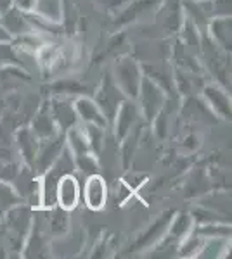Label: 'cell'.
<instances>
[{
	"instance_id": "cell-1",
	"label": "cell",
	"mask_w": 232,
	"mask_h": 259,
	"mask_svg": "<svg viewBox=\"0 0 232 259\" xmlns=\"http://www.w3.org/2000/svg\"><path fill=\"white\" fill-rule=\"evenodd\" d=\"M194 228V221L189 212H175L168 225L167 232L161 237V240L154 245L153 256H164V252H177V247Z\"/></svg>"
},
{
	"instance_id": "cell-2",
	"label": "cell",
	"mask_w": 232,
	"mask_h": 259,
	"mask_svg": "<svg viewBox=\"0 0 232 259\" xmlns=\"http://www.w3.org/2000/svg\"><path fill=\"white\" fill-rule=\"evenodd\" d=\"M142 76H144V73H142L141 64L134 57L126 56L116 62L113 80L118 85V89L123 92L126 99H137Z\"/></svg>"
},
{
	"instance_id": "cell-3",
	"label": "cell",
	"mask_w": 232,
	"mask_h": 259,
	"mask_svg": "<svg viewBox=\"0 0 232 259\" xmlns=\"http://www.w3.org/2000/svg\"><path fill=\"white\" fill-rule=\"evenodd\" d=\"M92 99L99 106V109L103 111L104 118L108 119V124H113V119H115L121 102L126 97L123 95V92L118 89V85L113 80V74H106L103 78V83H101L99 89L94 90Z\"/></svg>"
},
{
	"instance_id": "cell-4",
	"label": "cell",
	"mask_w": 232,
	"mask_h": 259,
	"mask_svg": "<svg viewBox=\"0 0 232 259\" xmlns=\"http://www.w3.org/2000/svg\"><path fill=\"white\" fill-rule=\"evenodd\" d=\"M33 207L24 206V204H16L7 211V232L11 235V244L14 249H21L26 240L29 228L33 223Z\"/></svg>"
},
{
	"instance_id": "cell-5",
	"label": "cell",
	"mask_w": 232,
	"mask_h": 259,
	"mask_svg": "<svg viewBox=\"0 0 232 259\" xmlns=\"http://www.w3.org/2000/svg\"><path fill=\"white\" fill-rule=\"evenodd\" d=\"M137 99H141V109L147 123H154L156 116L163 111L167 104V92L149 76H142L141 89H139Z\"/></svg>"
},
{
	"instance_id": "cell-6",
	"label": "cell",
	"mask_w": 232,
	"mask_h": 259,
	"mask_svg": "<svg viewBox=\"0 0 232 259\" xmlns=\"http://www.w3.org/2000/svg\"><path fill=\"white\" fill-rule=\"evenodd\" d=\"M174 214H175V209L164 211L159 218L154 220V223L151 225L146 232H142L141 235L134 240V244H130L128 247L123 250V252L125 254H137V252H142V250L154 247V245L161 240V237L164 235V232H167V228H168V225H170L172 218H174Z\"/></svg>"
},
{
	"instance_id": "cell-7",
	"label": "cell",
	"mask_w": 232,
	"mask_h": 259,
	"mask_svg": "<svg viewBox=\"0 0 232 259\" xmlns=\"http://www.w3.org/2000/svg\"><path fill=\"white\" fill-rule=\"evenodd\" d=\"M82 199V187L75 173L62 175L56 189V206L64 211H73Z\"/></svg>"
},
{
	"instance_id": "cell-8",
	"label": "cell",
	"mask_w": 232,
	"mask_h": 259,
	"mask_svg": "<svg viewBox=\"0 0 232 259\" xmlns=\"http://www.w3.org/2000/svg\"><path fill=\"white\" fill-rule=\"evenodd\" d=\"M23 256L24 257H47L50 252L49 245V232L42 227V221L33 214V223L29 233L23 244Z\"/></svg>"
},
{
	"instance_id": "cell-9",
	"label": "cell",
	"mask_w": 232,
	"mask_h": 259,
	"mask_svg": "<svg viewBox=\"0 0 232 259\" xmlns=\"http://www.w3.org/2000/svg\"><path fill=\"white\" fill-rule=\"evenodd\" d=\"M64 147H66L64 133H57V135L50 137V139L40 140L33 171L37 169L39 175H42L45 169H49V166L61 156V152L64 150Z\"/></svg>"
},
{
	"instance_id": "cell-10",
	"label": "cell",
	"mask_w": 232,
	"mask_h": 259,
	"mask_svg": "<svg viewBox=\"0 0 232 259\" xmlns=\"http://www.w3.org/2000/svg\"><path fill=\"white\" fill-rule=\"evenodd\" d=\"M82 199L90 211H101L106 206V200H108L106 180L101 177L99 173L88 175L87 177L85 185L82 189Z\"/></svg>"
},
{
	"instance_id": "cell-11",
	"label": "cell",
	"mask_w": 232,
	"mask_h": 259,
	"mask_svg": "<svg viewBox=\"0 0 232 259\" xmlns=\"http://www.w3.org/2000/svg\"><path fill=\"white\" fill-rule=\"evenodd\" d=\"M49 109L61 133L68 132L70 128L78 124V114H77V109H75L73 99L56 97L49 102Z\"/></svg>"
},
{
	"instance_id": "cell-12",
	"label": "cell",
	"mask_w": 232,
	"mask_h": 259,
	"mask_svg": "<svg viewBox=\"0 0 232 259\" xmlns=\"http://www.w3.org/2000/svg\"><path fill=\"white\" fill-rule=\"evenodd\" d=\"M201 94H203L205 102L208 104L210 111L213 114H217L222 119H230V95L227 94V90L222 85H215V83L213 85H206L203 87Z\"/></svg>"
},
{
	"instance_id": "cell-13",
	"label": "cell",
	"mask_w": 232,
	"mask_h": 259,
	"mask_svg": "<svg viewBox=\"0 0 232 259\" xmlns=\"http://www.w3.org/2000/svg\"><path fill=\"white\" fill-rule=\"evenodd\" d=\"M139 119V106L132 99H125L121 102L120 109H118L115 119H113V126H115V133L118 140H125L132 132V126Z\"/></svg>"
},
{
	"instance_id": "cell-14",
	"label": "cell",
	"mask_w": 232,
	"mask_h": 259,
	"mask_svg": "<svg viewBox=\"0 0 232 259\" xmlns=\"http://www.w3.org/2000/svg\"><path fill=\"white\" fill-rule=\"evenodd\" d=\"M185 19H189L200 30L201 35H206L210 21L213 19L212 2L210 0H184Z\"/></svg>"
},
{
	"instance_id": "cell-15",
	"label": "cell",
	"mask_w": 232,
	"mask_h": 259,
	"mask_svg": "<svg viewBox=\"0 0 232 259\" xmlns=\"http://www.w3.org/2000/svg\"><path fill=\"white\" fill-rule=\"evenodd\" d=\"M75 109H77L78 119H82L85 124H95V126L108 128V119L104 118L103 111L99 109V106L94 102V99L88 95H82V97L73 99Z\"/></svg>"
},
{
	"instance_id": "cell-16",
	"label": "cell",
	"mask_w": 232,
	"mask_h": 259,
	"mask_svg": "<svg viewBox=\"0 0 232 259\" xmlns=\"http://www.w3.org/2000/svg\"><path fill=\"white\" fill-rule=\"evenodd\" d=\"M232 21L230 16H217L210 21L208 30L206 35L212 38L218 47H222L225 52H230V45H232Z\"/></svg>"
},
{
	"instance_id": "cell-17",
	"label": "cell",
	"mask_w": 232,
	"mask_h": 259,
	"mask_svg": "<svg viewBox=\"0 0 232 259\" xmlns=\"http://www.w3.org/2000/svg\"><path fill=\"white\" fill-rule=\"evenodd\" d=\"M16 142H18L19 154H21V159H23L24 166H26L28 169H33L40 139L31 132V128H21L19 132L16 133Z\"/></svg>"
},
{
	"instance_id": "cell-18",
	"label": "cell",
	"mask_w": 232,
	"mask_h": 259,
	"mask_svg": "<svg viewBox=\"0 0 232 259\" xmlns=\"http://www.w3.org/2000/svg\"><path fill=\"white\" fill-rule=\"evenodd\" d=\"M29 128H31V132L35 133L40 140L50 139V137L61 133L57 128V124H56V121H54V118H52V114H50L49 102L44 104V106L39 109V112L35 114V118H33L31 126Z\"/></svg>"
},
{
	"instance_id": "cell-19",
	"label": "cell",
	"mask_w": 232,
	"mask_h": 259,
	"mask_svg": "<svg viewBox=\"0 0 232 259\" xmlns=\"http://www.w3.org/2000/svg\"><path fill=\"white\" fill-rule=\"evenodd\" d=\"M0 23L6 26V30L11 33L12 38H14V36H18V35H23V33L33 31L31 24L28 23L26 12L16 9L14 6H11L6 12H2V14H0Z\"/></svg>"
},
{
	"instance_id": "cell-20",
	"label": "cell",
	"mask_w": 232,
	"mask_h": 259,
	"mask_svg": "<svg viewBox=\"0 0 232 259\" xmlns=\"http://www.w3.org/2000/svg\"><path fill=\"white\" fill-rule=\"evenodd\" d=\"M50 94H54L56 97H68V99H77L82 97V95H88L90 97L94 94V90H90L87 85H82L78 81H71V80H64V81H56L52 85H49V89H45Z\"/></svg>"
},
{
	"instance_id": "cell-21",
	"label": "cell",
	"mask_w": 232,
	"mask_h": 259,
	"mask_svg": "<svg viewBox=\"0 0 232 259\" xmlns=\"http://www.w3.org/2000/svg\"><path fill=\"white\" fill-rule=\"evenodd\" d=\"M161 2L163 0H130V2H126L128 7L121 12V16H120V19L116 21V24L121 26V24H126V23H130V21H136L139 18H142L147 11L154 9V7L159 6Z\"/></svg>"
},
{
	"instance_id": "cell-22",
	"label": "cell",
	"mask_w": 232,
	"mask_h": 259,
	"mask_svg": "<svg viewBox=\"0 0 232 259\" xmlns=\"http://www.w3.org/2000/svg\"><path fill=\"white\" fill-rule=\"evenodd\" d=\"M47 211V232H50L52 235H62V233L68 232V225H70V211L61 209L59 206L49 207V209H42Z\"/></svg>"
},
{
	"instance_id": "cell-23",
	"label": "cell",
	"mask_w": 232,
	"mask_h": 259,
	"mask_svg": "<svg viewBox=\"0 0 232 259\" xmlns=\"http://www.w3.org/2000/svg\"><path fill=\"white\" fill-rule=\"evenodd\" d=\"M197 233L203 239H222L229 240L230 239V225L229 221H218V223H206V225H197L194 227Z\"/></svg>"
},
{
	"instance_id": "cell-24",
	"label": "cell",
	"mask_w": 232,
	"mask_h": 259,
	"mask_svg": "<svg viewBox=\"0 0 232 259\" xmlns=\"http://www.w3.org/2000/svg\"><path fill=\"white\" fill-rule=\"evenodd\" d=\"M205 239L192 228V232L189 233L185 239L180 242L179 247H177V256L179 257H196L201 250Z\"/></svg>"
},
{
	"instance_id": "cell-25",
	"label": "cell",
	"mask_w": 232,
	"mask_h": 259,
	"mask_svg": "<svg viewBox=\"0 0 232 259\" xmlns=\"http://www.w3.org/2000/svg\"><path fill=\"white\" fill-rule=\"evenodd\" d=\"M35 14L42 16V18L49 21H56L61 23V14H62V0H37Z\"/></svg>"
},
{
	"instance_id": "cell-26",
	"label": "cell",
	"mask_w": 232,
	"mask_h": 259,
	"mask_svg": "<svg viewBox=\"0 0 232 259\" xmlns=\"http://www.w3.org/2000/svg\"><path fill=\"white\" fill-rule=\"evenodd\" d=\"M6 66H21V68H24V61L21 59L18 49L12 45V41L0 44V68H6Z\"/></svg>"
},
{
	"instance_id": "cell-27",
	"label": "cell",
	"mask_w": 232,
	"mask_h": 259,
	"mask_svg": "<svg viewBox=\"0 0 232 259\" xmlns=\"http://www.w3.org/2000/svg\"><path fill=\"white\" fill-rule=\"evenodd\" d=\"M73 159H75V169H78L85 177L99 173V162H97V156L94 152L78 154V156H73Z\"/></svg>"
},
{
	"instance_id": "cell-28",
	"label": "cell",
	"mask_w": 232,
	"mask_h": 259,
	"mask_svg": "<svg viewBox=\"0 0 232 259\" xmlns=\"http://www.w3.org/2000/svg\"><path fill=\"white\" fill-rule=\"evenodd\" d=\"M21 200L23 199H21V195L14 190V187L9 185L7 182H2V180H0V206L9 209V207L19 204Z\"/></svg>"
},
{
	"instance_id": "cell-29",
	"label": "cell",
	"mask_w": 232,
	"mask_h": 259,
	"mask_svg": "<svg viewBox=\"0 0 232 259\" xmlns=\"http://www.w3.org/2000/svg\"><path fill=\"white\" fill-rule=\"evenodd\" d=\"M104 130L103 126H95V124H85V135L88 139V144H90V150L95 154L101 152V145L104 142Z\"/></svg>"
},
{
	"instance_id": "cell-30",
	"label": "cell",
	"mask_w": 232,
	"mask_h": 259,
	"mask_svg": "<svg viewBox=\"0 0 232 259\" xmlns=\"http://www.w3.org/2000/svg\"><path fill=\"white\" fill-rule=\"evenodd\" d=\"M212 2L213 18L217 16H230V0H210Z\"/></svg>"
},
{
	"instance_id": "cell-31",
	"label": "cell",
	"mask_w": 232,
	"mask_h": 259,
	"mask_svg": "<svg viewBox=\"0 0 232 259\" xmlns=\"http://www.w3.org/2000/svg\"><path fill=\"white\" fill-rule=\"evenodd\" d=\"M37 0H12V6L23 12H33Z\"/></svg>"
},
{
	"instance_id": "cell-32",
	"label": "cell",
	"mask_w": 232,
	"mask_h": 259,
	"mask_svg": "<svg viewBox=\"0 0 232 259\" xmlns=\"http://www.w3.org/2000/svg\"><path fill=\"white\" fill-rule=\"evenodd\" d=\"M4 41H12V35L6 30V26L0 23V44H4Z\"/></svg>"
},
{
	"instance_id": "cell-33",
	"label": "cell",
	"mask_w": 232,
	"mask_h": 259,
	"mask_svg": "<svg viewBox=\"0 0 232 259\" xmlns=\"http://www.w3.org/2000/svg\"><path fill=\"white\" fill-rule=\"evenodd\" d=\"M12 6V0H0V14L6 12Z\"/></svg>"
},
{
	"instance_id": "cell-34",
	"label": "cell",
	"mask_w": 232,
	"mask_h": 259,
	"mask_svg": "<svg viewBox=\"0 0 232 259\" xmlns=\"http://www.w3.org/2000/svg\"><path fill=\"white\" fill-rule=\"evenodd\" d=\"M113 2V6H120V4H126V2H130V0H111Z\"/></svg>"
}]
</instances>
